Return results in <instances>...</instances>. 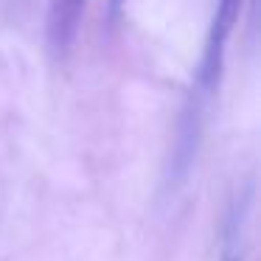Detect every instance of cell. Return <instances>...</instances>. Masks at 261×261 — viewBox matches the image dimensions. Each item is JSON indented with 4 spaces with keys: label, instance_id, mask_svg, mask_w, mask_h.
<instances>
[{
    "label": "cell",
    "instance_id": "6da1fadb",
    "mask_svg": "<svg viewBox=\"0 0 261 261\" xmlns=\"http://www.w3.org/2000/svg\"><path fill=\"white\" fill-rule=\"evenodd\" d=\"M242 14V0H219L216 3L214 20H211L208 37H205V48L199 57L197 73H194L191 93L186 98V107L180 115V126H177V141H174V154H171V182L182 180L194 163V154L199 149V138L205 129V118H208L211 101H214L216 90H219L222 68H225V51L227 40L233 34V25L239 23Z\"/></svg>",
    "mask_w": 261,
    "mask_h": 261
},
{
    "label": "cell",
    "instance_id": "7a4b0ae2",
    "mask_svg": "<svg viewBox=\"0 0 261 261\" xmlns=\"http://www.w3.org/2000/svg\"><path fill=\"white\" fill-rule=\"evenodd\" d=\"M85 0H51L48 9V45L54 51H68L82 23Z\"/></svg>",
    "mask_w": 261,
    "mask_h": 261
},
{
    "label": "cell",
    "instance_id": "3957f363",
    "mask_svg": "<svg viewBox=\"0 0 261 261\" xmlns=\"http://www.w3.org/2000/svg\"><path fill=\"white\" fill-rule=\"evenodd\" d=\"M121 3H124V0H113V12H118V9H121Z\"/></svg>",
    "mask_w": 261,
    "mask_h": 261
}]
</instances>
